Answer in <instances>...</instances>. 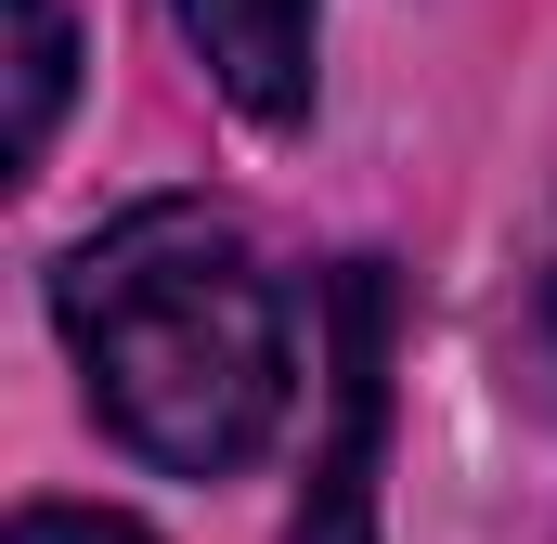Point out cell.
Wrapping results in <instances>:
<instances>
[{
	"instance_id": "1",
	"label": "cell",
	"mask_w": 557,
	"mask_h": 544,
	"mask_svg": "<svg viewBox=\"0 0 557 544\" xmlns=\"http://www.w3.org/2000/svg\"><path fill=\"white\" fill-rule=\"evenodd\" d=\"M52 324L91 376V415L169 480H234L298 403V311L247 221L156 195L52 260Z\"/></svg>"
},
{
	"instance_id": "4",
	"label": "cell",
	"mask_w": 557,
	"mask_h": 544,
	"mask_svg": "<svg viewBox=\"0 0 557 544\" xmlns=\"http://www.w3.org/2000/svg\"><path fill=\"white\" fill-rule=\"evenodd\" d=\"M65 78H78V26H65V0H13V169L52 156Z\"/></svg>"
},
{
	"instance_id": "6",
	"label": "cell",
	"mask_w": 557,
	"mask_h": 544,
	"mask_svg": "<svg viewBox=\"0 0 557 544\" xmlns=\"http://www.w3.org/2000/svg\"><path fill=\"white\" fill-rule=\"evenodd\" d=\"M13 544H156L143 519H104V506H26Z\"/></svg>"
},
{
	"instance_id": "3",
	"label": "cell",
	"mask_w": 557,
	"mask_h": 544,
	"mask_svg": "<svg viewBox=\"0 0 557 544\" xmlns=\"http://www.w3.org/2000/svg\"><path fill=\"white\" fill-rule=\"evenodd\" d=\"M376 376H389V285H376V260H350V272H337V403H350V428H337V454H324V532H311V544H350V532H363Z\"/></svg>"
},
{
	"instance_id": "5",
	"label": "cell",
	"mask_w": 557,
	"mask_h": 544,
	"mask_svg": "<svg viewBox=\"0 0 557 544\" xmlns=\"http://www.w3.org/2000/svg\"><path fill=\"white\" fill-rule=\"evenodd\" d=\"M506 363H519V390L557 415V247L532 260V285H519V324H506Z\"/></svg>"
},
{
	"instance_id": "2",
	"label": "cell",
	"mask_w": 557,
	"mask_h": 544,
	"mask_svg": "<svg viewBox=\"0 0 557 544\" xmlns=\"http://www.w3.org/2000/svg\"><path fill=\"white\" fill-rule=\"evenodd\" d=\"M169 26H182L195 65L234 91V118H260V131H298V118H311L324 0H169Z\"/></svg>"
}]
</instances>
